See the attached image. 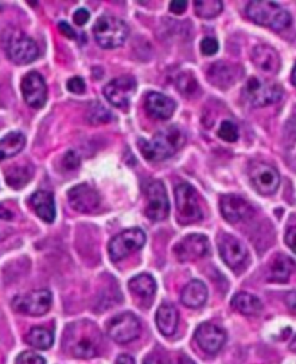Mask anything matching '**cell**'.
Segmentation results:
<instances>
[{"label": "cell", "instance_id": "6da1fadb", "mask_svg": "<svg viewBox=\"0 0 296 364\" xmlns=\"http://www.w3.org/2000/svg\"><path fill=\"white\" fill-rule=\"evenodd\" d=\"M187 142L185 133L176 126L158 132L151 140H139V149L147 161H165L181 150Z\"/></svg>", "mask_w": 296, "mask_h": 364}, {"label": "cell", "instance_id": "7a4b0ae2", "mask_svg": "<svg viewBox=\"0 0 296 364\" xmlns=\"http://www.w3.org/2000/svg\"><path fill=\"white\" fill-rule=\"evenodd\" d=\"M247 16L257 25L271 28L273 30H283L290 26L292 16L279 4L268 0H254L246 8Z\"/></svg>", "mask_w": 296, "mask_h": 364}, {"label": "cell", "instance_id": "3957f363", "mask_svg": "<svg viewBox=\"0 0 296 364\" xmlns=\"http://www.w3.org/2000/svg\"><path fill=\"white\" fill-rule=\"evenodd\" d=\"M93 34L101 48L113 49L122 47L126 42L129 37V26L125 20L116 16L103 15L96 20Z\"/></svg>", "mask_w": 296, "mask_h": 364}, {"label": "cell", "instance_id": "277c9868", "mask_svg": "<svg viewBox=\"0 0 296 364\" xmlns=\"http://www.w3.org/2000/svg\"><path fill=\"white\" fill-rule=\"evenodd\" d=\"M175 204L178 211V222L183 224L197 223L202 219V208L199 197L188 182H181L175 188Z\"/></svg>", "mask_w": 296, "mask_h": 364}, {"label": "cell", "instance_id": "5b68a950", "mask_svg": "<svg viewBox=\"0 0 296 364\" xmlns=\"http://www.w3.org/2000/svg\"><path fill=\"white\" fill-rule=\"evenodd\" d=\"M5 51L11 61L18 66L31 64L39 56V48L37 42L18 30L8 32L5 41Z\"/></svg>", "mask_w": 296, "mask_h": 364}, {"label": "cell", "instance_id": "8992f818", "mask_svg": "<svg viewBox=\"0 0 296 364\" xmlns=\"http://www.w3.org/2000/svg\"><path fill=\"white\" fill-rule=\"evenodd\" d=\"M245 96L252 106L264 107L278 103L283 96V90L273 81L252 77L245 87Z\"/></svg>", "mask_w": 296, "mask_h": 364}, {"label": "cell", "instance_id": "52a82bcc", "mask_svg": "<svg viewBox=\"0 0 296 364\" xmlns=\"http://www.w3.org/2000/svg\"><path fill=\"white\" fill-rule=\"evenodd\" d=\"M146 243V234L142 229L135 227L118 233L109 243V255L111 260L121 262L130 256L133 252L140 250Z\"/></svg>", "mask_w": 296, "mask_h": 364}, {"label": "cell", "instance_id": "ba28073f", "mask_svg": "<svg viewBox=\"0 0 296 364\" xmlns=\"http://www.w3.org/2000/svg\"><path fill=\"white\" fill-rule=\"evenodd\" d=\"M52 303V293L48 289H38L26 295H18L12 301V307L16 313L31 317L45 315Z\"/></svg>", "mask_w": 296, "mask_h": 364}, {"label": "cell", "instance_id": "9c48e42d", "mask_svg": "<svg viewBox=\"0 0 296 364\" xmlns=\"http://www.w3.org/2000/svg\"><path fill=\"white\" fill-rule=\"evenodd\" d=\"M140 329V321L132 313H123L117 315L107 324L109 337L118 344H128L136 340L139 337Z\"/></svg>", "mask_w": 296, "mask_h": 364}, {"label": "cell", "instance_id": "30bf717a", "mask_svg": "<svg viewBox=\"0 0 296 364\" xmlns=\"http://www.w3.org/2000/svg\"><path fill=\"white\" fill-rule=\"evenodd\" d=\"M249 176L254 190L263 195L275 194L280 186V175L276 168L264 162H253Z\"/></svg>", "mask_w": 296, "mask_h": 364}, {"label": "cell", "instance_id": "8fae6325", "mask_svg": "<svg viewBox=\"0 0 296 364\" xmlns=\"http://www.w3.org/2000/svg\"><path fill=\"white\" fill-rule=\"evenodd\" d=\"M137 84L132 75H122L113 81H110L104 87V97L114 107L128 109L132 97L136 95Z\"/></svg>", "mask_w": 296, "mask_h": 364}, {"label": "cell", "instance_id": "7c38bea8", "mask_svg": "<svg viewBox=\"0 0 296 364\" xmlns=\"http://www.w3.org/2000/svg\"><path fill=\"white\" fill-rule=\"evenodd\" d=\"M146 216L154 222H162L169 214V200L161 181H151L146 187Z\"/></svg>", "mask_w": 296, "mask_h": 364}, {"label": "cell", "instance_id": "4fadbf2b", "mask_svg": "<svg viewBox=\"0 0 296 364\" xmlns=\"http://www.w3.org/2000/svg\"><path fill=\"white\" fill-rule=\"evenodd\" d=\"M218 250L224 263L233 270H242L249 259V252L240 240L233 236L224 234L218 240Z\"/></svg>", "mask_w": 296, "mask_h": 364}, {"label": "cell", "instance_id": "5bb4252c", "mask_svg": "<svg viewBox=\"0 0 296 364\" xmlns=\"http://www.w3.org/2000/svg\"><path fill=\"white\" fill-rule=\"evenodd\" d=\"M20 90L23 100L27 106L34 109L44 107L48 96V90L44 77L38 71L27 73L20 83Z\"/></svg>", "mask_w": 296, "mask_h": 364}, {"label": "cell", "instance_id": "9a60e30c", "mask_svg": "<svg viewBox=\"0 0 296 364\" xmlns=\"http://www.w3.org/2000/svg\"><path fill=\"white\" fill-rule=\"evenodd\" d=\"M220 210L223 217L231 224L246 222L254 214L253 207L245 198L235 194L223 195L220 200Z\"/></svg>", "mask_w": 296, "mask_h": 364}, {"label": "cell", "instance_id": "2e32d148", "mask_svg": "<svg viewBox=\"0 0 296 364\" xmlns=\"http://www.w3.org/2000/svg\"><path fill=\"white\" fill-rule=\"evenodd\" d=\"M173 252L176 257L183 262L197 260L209 255L210 241L202 234H190L178 243Z\"/></svg>", "mask_w": 296, "mask_h": 364}, {"label": "cell", "instance_id": "e0dca14e", "mask_svg": "<svg viewBox=\"0 0 296 364\" xmlns=\"http://www.w3.org/2000/svg\"><path fill=\"white\" fill-rule=\"evenodd\" d=\"M194 337L199 348L209 354L218 353L227 340L226 331L211 322L201 324L197 328Z\"/></svg>", "mask_w": 296, "mask_h": 364}, {"label": "cell", "instance_id": "ac0fdd59", "mask_svg": "<svg viewBox=\"0 0 296 364\" xmlns=\"http://www.w3.org/2000/svg\"><path fill=\"white\" fill-rule=\"evenodd\" d=\"M68 201L78 212H94L100 207V195L87 184L73 187L68 191Z\"/></svg>", "mask_w": 296, "mask_h": 364}, {"label": "cell", "instance_id": "d6986e66", "mask_svg": "<svg viewBox=\"0 0 296 364\" xmlns=\"http://www.w3.org/2000/svg\"><path fill=\"white\" fill-rule=\"evenodd\" d=\"M252 61L260 71L266 74H276L280 68V56L276 49L269 45L254 47L252 52Z\"/></svg>", "mask_w": 296, "mask_h": 364}, {"label": "cell", "instance_id": "ffe728a7", "mask_svg": "<svg viewBox=\"0 0 296 364\" xmlns=\"http://www.w3.org/2000/svg\"><path fill=\"white\" fill-rule=\"evenodd\" d=\"M144 106L147 113H149L152 117L161 119V120L171 119V116L176 109V103L172 99H169L165 95L155 93V91H152V93L146 96Z\"/></svg>", "mask_w": 296, "mask_h": 364}, {"label": "cell", "instance_id": "44dd1931", "mask_svg": "<svg viewBox=\"0 0 296 364\" xmlns=\"http://www.w3.org/2000/svg\"><path fill=\"white\" fill-rule=\"evenodd\" d=\"M31 204L38 214L47 223H52L56 216L55 210V198L54 194L49 191H37L31 197Z\"/></svg>", "mask_w": 296, "mask_h": 364}, {"label": "cell", "instance_id": "7402d4cb", "mask_svg": "<svg viewBox=\"0 0 296 364\" xmlns=\"http://www.w3.org/2000/svg\"><path fill=\"white\" fill-rule=\"evenodd\" d=\"M296 270V263L286 255H276L269 266L268 279L276 284H285L289 281L292 273Z\"/></svg>", "mask_w": 296, "mask_h": 364}, {"label": "cell", "instance_id": "603a6c76", "mask_svg": "<svg viewBox=\"0 0 296 364\" xmlns=\"http://www.w3.org/2000/svg\"><path fill=\"white\" fill-rule=\"evenodd\" d=\"M209 298V289L201 281H191L181 293V301L188 308H201Z\"/></svg>", "mask_w": 296, "mask_h": 364}, {"label": "cell", "instance_id": "cb8c5ba5", "mask_svg": "<svg viewBox=\"0 0 296 364\" xmlns=\"http://www.w3.org/2000/svg\"><path fill=\"white\" fill-rule=\"evenodd\" d=\"M178 321H180V315H178L176 308L171 303H162L156 313V325L161 334H164L165 337H171L176 331Z\"/></svg>", "mask_w": 296, "mask_h": 364}, {"label": "cell", "instance_id": "d4e9b609", "mask_svg": "<svg viewBox=\"0 0 296 364\" xmlns=\"http://www.w3.org/2000/svg\"><path fill=\"white\" fill-rule=\"evenodd\" d=\"M231 307L243 315H257L263 310V303L257 296L252 293L239 292L233 296Z\"/></svg>", "mask_w": 296, "mask_h": 364}, {"label": "cell", "instance_id": "484cf974", "mask_svg": "<svg viewBox=\"0 0 296 364\" xmlns=\"http://www.w3.org/2000/svg\"><path fill=\"white\" fill-rule=\"evenodd\" d=\"M26 139L20 132H12L0 140V161L16 157L25 147Z\"/></svg>", "mask_w": 296, "mask_h": 364}, {"label": "cell", "instance_id": "4316f807", "mask_svg": "<svg viewBox=\"0 0 296 364\" xmlns=\"http://www.w3.org/2000/svg\"><path fill=\"white\" fill-rule=\"evenodd\" d=\"M129 289L142 299H152L156 292V282L151 275L142 273V275H137L130 279Z\"/></svg>", "mask_w": 296, "mask_h": 364}, {"label": "cell", "instance_id": "83f0119b", "mask_svg": "<svg viewBox=\"0 0 296 364\" xmlns=\"http://www.w3.org/2000/svg\"><path fill=\"white\" fill-rule=\"evenodd\" d=\"M70 350L74 357L78 358H93L99 354L97 343L88 336L81 334L80 339H74L70 344Z\"/></svg>", "mask_w": 296, "mask_h": 364}, {"label": "cell", "instance_id": "f1b7e54d", "mask_svg": "<svg viewBox=\"0 0 296 364\" xmlns=\"http://www.w3.org/2000/svg\"><path fill=\"white\" fill-rule=\"evenodd\" d=\"M26 343L38 350H48L54 344V336L52 332L42 327H34L29 329V332L25 336Z\"/></svg>", "mask_w": 296, "mask_h": 364}, {"label": "cell", "instance_id": "f546056e", "mask_svg": "<svg viewBox=\"0 0 296 364\" xmlns=\"http://www.w3.org/2000/svg\"><path fill=\"white\" fill-rule=\"evenodd\" d=\"M234 68L226 63H216L209 71L210 81L220 88H227L231 85L234 83Z\"/></svg>", "mask_w": 296, "mask_h": 364}, {"label": "cell", "instance_id": "4dcf8cb0", "mask_svg": "<svg viewBox=\"0 0 296 364\" xmlns=\"http://www.w3.org/2000/svg\"><path fill=\"white\" fill-rule=\"evenodd\" d=\"M34 175V168L32 166H12L6 171V182L8 186L15 188V190H19V188H23L29 181H31Z\"/></svg>", "mask_w": 296, "mask_h": 364}, {"label": "cell", "instance_id": "1f68e13d", "mask_svg": "<svg viewBox=\"0 0 296 364\" xmlns=\"http://www.w3.org/2000/svg\"><path fill=\"white\" fill-rule=\"evenodd\" d=\"M194 9L198 18L213 19L221 13L223 2L221 0H197L194 2Z\"/></svg>", "mask_w": 296, "mask_h": 364}, {"label": "cell", "instance_id": "d6a6232c", "mask_svg": "<svg viewBox=\"0 0 296 364\" xmlns=\"http://www.w3.org/2000/svg\"><path fill=\"white\" fill-rule=\"evenodd\" d=\"M176 87L185 96H192L198 90L195 77L191 73H181L176 78Z\"/></svg>", "mask_w": 296, "mask_h": 364}, {"label": "cell", "instance_id": "836d02e7", "mask_svg": "<svg viewBox=\"0 0 296 364\" xmlns=\"http://www.w3.org/2000/svg\"><path fill=\"white\" fill-rule=\"evenodd\" d=\"M217 135L224 140V142H237V139H239V129H237L235 123L231 120H223L221 125L218 128V132Z\"/></svg>", "mask_w": 296, "mask_h": 364}, {"label": "cell", "instance_id": "e575fe53", "mask_svg": "<svg viewBox=\"0 0 296 364\" xmlns=\"http://www.w3.org/2000/svg\"><path fill=\"white\" fill-rule=\"evenodd\" d=\"M16 364H47L44 357L32 351H23L16 357Z\"/></svg>", "mask_w": 296, "mask_h": 364}, {"label": "cell", "instance_id": "d590c367", "mask_svg": "<svg viewBox=\"0 0 296 364\" xmlns=\"http://www.w3.org/2000/svg\"><path fill=\"white\" fill-rule=\"evenodd\" d=\"M97 109H92L90 113H88V120L92 121V123H104V121H107L111 116L110 113L100 104H96Z\"/></svg>", "mask_w": 296, "mask_h": 364}, {"label": "cell", "instance_id": "8d00e7d4", "mask_svg": "<svg viewBox=\"0 0 296 364\" xmlns=\"http://www.w3.org/2000/svg\"><path fill=\"white\" fill-rule=\"evenodd\" d=\"M201 51L204 55H214L217 51H218V42L217 40L211 38V37H206L201 41Z\"/></svg>", "mask_w": 296, "mask_h": 364}, {"label": "cell", "instance_id": "74e56055", "mask_svg": "<svg viewBox=\"0 0 296 364\" xmlns=\"http://www.w3.org/2000/svg\"><path fill=\"white\" fill-rule=\"evenodd\" d=\"M67 88L74 95H81V93H84V90H85V83L81 77H73V78L68 80Z\"/></svg>", "mask_w": 296, "mask_h": 364}, {"label": "cell", "instance_id": "f35d334b", "mask_svg": "<svg viewBox=\"0 0 296 364\" xmlns=\"http://www.w3.org/2000/svg\"><path fill=\"white\" fill-rule=\"evenodd\" d=\"M63 164H64V166L67 169H71V171L77 169L80 166V157L75 154L74 150H70V152H67V154H66Z\"/></svg>", "mask_w": 296, "mask_h": 364}, {"label": "cell", "instance_id": "ab89813d", "mask_svg": "<svg viewBox=\"0 0 296 364\" xmlns=\"http://www.w3.org/2000/svg\"><path fill=\"white\" fill-rule=\"evenodd\" d=\"M187 6L188 2H185V0H173L169 4V11L175 15H183L187 11Z\"/></svg>", "mask_w": 296, "mask_h": 364}, {"label": "cell", "instance_id": "60d3db41", "mask_svg": "<svg viewBox=\"0 0 296 364\" xmlns=\"http://www.w3.org/2000/svg\"><path fill=\"white\" fill-rule=\"evenodd\" d=\"M285 241H286V245L292 249V252L296 255V227H290L286 231Z\"/></svg>", "mask_w": 296, "mask_h": 364}, {"label": "cell", "instance_id": "b9f144b4", "mask_svg": "<svg viewBox=\"0 0 296 364\" xmlns=\"http://www.w3.org/2000/svg\"><path fill=\"white\" fill-rule=\"evenodd\" d=\"M88 19H90V13H88V11L85 9H78L75 13H74V22L78 25V26H82L88 22Z\"/></svg>", "mask_w": 296, "mask_h": 364}, {"label": "cell", "instance_id": "7bdbcfd3", "mask_svg": "<svg viewBox=\"0 0 296 364\" xmlns=\"http://www.w3.org/2000/svg\"><path fill=\"white\" fill-rule=\"evenodd\" d=\"M285 303L288 310L296 315V292H289L285 298Z\"/></svg>", "mask_w": 296, "mask_h": 364}, {"label": "cell", "instance_id": "ee69618b", "mask_svg": "<svg viewBox=\"0 0 296 364\" xmlns=\"http://www.w3.org/2000/svg\"><path fill=\"white\" fill-rule=\"evenodd\" d=\"M143 364H169V361L161 354H151L149 357L144 358Z\"/></svg>", "mask_w": 296, "mask_h": 364}, {"label": "cell", "instance_id": "f6af8a7d", "mask_svg": "<svg viewBox=\"0 0 296 364\" xmlns=\"http://www.w3.org/2000/svg\"><path fill=\"white\" fill-rule=\"evenodd\" d=\"M58 28H59V30H61V34H63V35H66L67 38H70V40H75V38H77L75 32H74V30L71 29V26H70L68 23L61 22V23L58 25Z\"/></svg>", "mask_w": 296, "mask_h": 364}, {"label": "cell", "instance_id": "bcb514c9", "mask_svg": "<svg viewBox=\"0 0 296 364\" xmlns=\"http://www.w3.org/2000/svg\"><path fill=\"white\" fill-rule=\"evenodd\" d=\"M0 219H2V220H12L13 219V212L4 204H0Z\"/></svg>", "mask_w": 296, "mask_h": 364}, {"label": "cell", "instance_id": "7dc6e473", "mask_svg": "<svg viewBox=\"0 0 296 364\" xmlns=\"http://www.w3.org/2000/svg\"><path fill=\"white\" fill-rule=\"evenodd\" d=\"M116 364H136L135 358L129 354H122L116 358Z\"/></svg>", "mask_w": 296, "mask_h": 364}, {"label": "cell", "instance_id": "c3c4849f", "mask_svg": "<svg viewBox=\"0 0 296 364\" xmlns=\"http://www.w3.org/2000/svg\"><path fill=\"white\" fill-rule=\"evenodd\" d=\"M289 350H290V351H293V353H296V336H295V339L290 341V344H289Z\"/></svg>", "mask_w": 296, "mask_h": 364}, {"label": "cell", "instance_id": "681fc988", "mask_svg": "<svg viewBox=\"0 0 296 364\" xmlns=\"http://www.w3.org/2000/svg\"><path fill=\"white\" fill-rule=\"evenodd\" d=\"M292 83H293V85L296 87V66H295V68H293V71H292Z\"/></svg>", "mask_w": 296, "mask_h": 364}, {"label": "cell", "instance_id": "f907efd6", "mask_svg": "<svg viewBox=\"0 0 296 364\" xmlns=\"http://www.w3.org/2000/svg\"><path fill=\"white\" fill-rule=\"evenodd\" d=\"M5 236H6V230L0 227V240H4V238H5Z\"/></svg>", "mask_w": 296, "mask_h": 364}]
</instances>
